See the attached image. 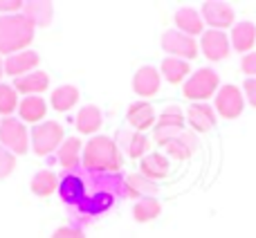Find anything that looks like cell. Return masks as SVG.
<instances>
[{
    "instance_id": "6da1fadb",
    "label": "cell",
    "mask_w": 256,
    "mask_h": 238,
    "mask_svg": "<svg viewBox=\"0 0 256 238\" xmlns=\"http://www.w3.org/2000/svg\"><path fill=\"white\" fill-rule=\"evenodd\" d=\"M122 166V150L110 137L97 135L84 146V168L90 173H117Z\"/></svg>"
},
{
    "instance_id": "7a4b0ae2",
    "label": "cell",
    "mask_w": 256,
    "mask_h": 238,
    "mask_svg": "<svg viewBox=\"0 0 256 238\" xmlns=\"http://www.w3.org/2000/svg\"><path fill=\"white\" fill-rule=\"evenodd\" d=\"M34 22L25 14L0 16V54H18L34 40Z\"/></svg>"
},
{
    "instance_id": "3957f363",
    "label": "cell",
    "mask_w": 256,
    "mask_h": 238,
    "mask_svg": "<svg viewBox=\"0 0 256 238\" xmlns=\"http://www.w3.org/2000/svg\"><path fill=\"white\" fill-rule=\"evenodd\" d=\"M218 84H220V81H218L216 70H212V68H200V70H196L194 74L186 79L184 97L191 99L194 104L207 102L209 97H216Z\"/></svg>"
},
{
    "instance_id": "277c9868",
    "label": "cell",
    "mask_w": 256,
    "mask_h": 238,
    "mask_svg": "<svg viewBox=\"0 0 256 238\" xmlns=\"http://www.w3.org/2000/svg\"><path fill=\"white\" fill-rule=\"evenodd\" d=\"M0 144L14 155L27 153L30 150V135H27L25 124L20 119L4 117L0 122Z\"/></svg>"
},
{
    "instance_id": "5b68a950",
    "label": "cell",
    "mask_w": 256,
    "mask_h": 238,
    "mask_svg": "<svg viewBox=\"0 0 256 238\" xmlns=\"http://www.w3.org/2000/svg\"><path fill=\"white\" fill-rule=\"evenodd\" d=\"M63 144V128L56 122H43L32 130V148L36 155H50Z\"/></svg>"
},
{
    "instance_id": "8992f818",
    "label": "cell",
    "mask_w": 256,
    "mask_h": 238,
    "mask_svg": "<svg viewBox=\"0 0 256 238\" xmlns=\"http://www.w3.org/2000/svg\"><path fill=\"white\" fill-rule=\"evenodd\" d=\"M182 132H184V115L178 106H168L155 122V142L168 146Z\"/></svg>"
},
{
    "instance_id": "52a82bcc",
    "label": "cell",
    "mask_w": 256,
    "mask_h": 238,
    "mask_svg": "<svg viewBox=\"0 0 256 238\" xmlns=\"http://www.w3.org/2000/svg\"><path fill=\"white\" fill-rule=\"evenodd\" d=\"M245 108V94L240 92V88L227 84L222 88H218L216 92V115L225 119H236Z\"/></svg>"
},
{
    "instance_id": "ba28073f",
    "label": "cell",
    "mask_w": 256,
    "mask_h": 238,
    "mask_svg": "<svg viewBox=\"0 0 256 238\" xmlns=\"http://www.w3.org/2000/svg\"><path fill=\"white\" fill-rule=\"evenodd\" d=\"M162 50L176 58L189 61V58H196V54H198V43H196L191 36L182 34V32L168 30V32H164V36H162Z\"/></svg>"
},
{
    "instance_id": "9c48e42d",
    "label": "cell",
    "mask_w": 256,
    "mask_h": 238,
    "mask_svg": "<svg viewBox=\"0 0 256 238\" xmlns=\"http://www.w3.org/2000/svg\"><path fill=\"white\" fill-rule=\"evenodd\" d=\"M200 16H202V20L207 22L212 30H220V32L232 27L236 20V14H234V9H232V4L220 2V0H207V2L202 4Z\"/></svg>"
},
{
    "instance_id": "30bf717a",
    "label": "cell",
    "mask_w": 256,
    "mask_h": 238,
    "mask_svg": "<svg viewBox=\"0 0 256 238\" xmlns=\"http://www.w3.org/2000/svg\"><path fill=\"white\" fill-rule=\"evenodd\" d=\"M200 50H202V54L209 61H222V58H227V54L232 50L230 36L220 30L204 32L202 38H200Z\"/></svg>"
},
{
    "instance_id": "8fae6325",
    "label": "cell",
    "mask_w": 256,
    "mask_h": 238,
    "mask_svg": "<svg viewBox=\"0 0 256 238\" xmlns=\"http://www.w3.org/2000/svg\"><path fill=\"white\" fill-rule=\"evenodd\" d=\"M186 119H189V126L194 128V132H207L216 126V108H212L207 102L200 104H191V108L186 110Z\"/></svg>"
},
{
    "instance_id": "7c38bea8",
    "label": "cell",
    "mask_w": 256,
    "mask_h": 238,
    "mask_svg": "<svg viewBox=\"0 0 256 238\" xmlns=\"http://www.w3.org/2000/svg\"><path fill=\"white\" fill-rule=\"evenodd\" d=\"M38 54L32 52V50H25V52H18V54H12L9 58H4V72L14 79L18 76H25L30 72H34V68L38 66Z\"/></svg>"
},
{
    "instance_id": "4fadbf2b",
    "label": "cell",
    "mask_w": 256,
    "mask_h": 238,
    "mask_svg": "<svg viewBox=\"0 0 256 238\" xmlns=\"http://www.w3.org/2000/svg\"><path fill=\"white\" fill-rule=\"evenodd\" d=\"M115 144L120 146V150H124L128 158L132 160L144 158L146 150H148V140L144 137V132H137V130H120Z\"/></svg>"
},
{
    "instance_id": "5bb4252c",
    "label": "cell",
    "mask_w": 256,
    "mask_h": 238,
    "mask_svg": "<svg viewBox=\"0 0 256 238\" xmlns=\"http://www.w3.org/2000/svg\"><path fill=\"white\" fill-rule=\"evenodd\" d=\"M160 81H162L160 79V72L155 70L153 66H144L132 76V90H135V94H140V97H153L160 90Z\"/></svg>"
},
{
    "instance_id": "9a60e30c",
    "label": "cell",
    "mask_w": 256,
    "mask_h": 238,
    "mask_svg": "<svg viewBox=\"0 0 256 238\" xmlns=\"http://www.w3.org/2000/svg\"><path fill=\"white\" fill-rule=\"evenodd\" d=\"M230 43L236 52H245L250 54V50L254 48L256 43V25L250 20H240L232 27V36H230Z\"/></svg>"
},
{
    "instance_id": "2e32d148",
    "label": "cell",
    "mask_w": 256,
    "mask_h": 238,
    "mask_svg": "<svg viewBox=\"0 0 256 238\" xmlns=\"http://www.w3.org/2000/svg\"><path fill=\"white\" fill-rule=\"evenodd\" d=\"M58 194H61L63 202L81 204L86 200V182L76 173H68L63 180H58Z\"/></svg>"
},
{
    "instance_id": "e0dca14e",
    "label": "cell",
    "mask_w": 256,
    "mask_h": 238,
    "mask_svg": "<svg viewBox=\"0 0 256 238\" xmlns=\"http://www.w3.org/2000/svg\"><path fill=\"white\" fill-rule=\"evenodd\" d=\"M126 119H128V124L140 132V130H146V128H150L155 124V110L148 102H142L140 99V102H135V104L128 106Z\"/></svg>"
},
{
    "instance_id": "ac0fdd59",
    "label": "cell",
    "mask_w": 256,
    "mask_h": 238,
    "mask_svg": "<svg viewBox=\"0 0 256 238\" xmlns=\"http://www.w3.org/2000/svg\"><path fill=\"white\" fill-rule=\"evenodd\" d=\"M48 86H50V76L40 70H34L25 76L14 79V90H16V92H25V94H30V97H38V92L48 90Z\"/></svg>"
},
{
    "instance_id": "d6986e66",
    "label": "cell",
    "mask_w": 256,
    "mask_h": 238,
    "mask_svg": "<svg viewBox=\"0 0 256 238\" xmlns=\"http://www.w3.org/2000/svg\"><path fill=\"white\" fill-rule=\"evenodd\" d=\"M176 27H178V32H182V34H186V36L194 38L196 34H202L204 20H202V16H200L196 9L182 7V9H178L176 12Z\"/></svg>"
},
{
    "instance_id": "ffe728a7",
    "label": "cell",
    "mask_w": 256,
    "mask_h": 238,
    "mask_svg": "<svg viewBox=\"0 0 256 238\" xmlns=\"http://www.w3.org/2000/svg\"><path fill=\"white\" fill-rule=\"evenodd\" d=\"M81 140L79 137H70V140H63V144L58 146L56 150V158L58 162H61V166L66 168V171H74L76 166H79L81 162Z\"/></svg>"
},
{
    "instance_id": "44dd1931",
    "label": "cell",
    "mask_w": 256,
    "mask_h": 238,
    "mask_svg": "<svg viewBox=\"0 0 256 238\" xmlns=\"http://www.w3.org/2000/svg\"><path fill=\"white\" fill-rule=\"evenodd\" d=\"M124 186H126V196L137 198V200L153 198V196L158 194V184H155L153 180H148L146 176H142V173H132V176H128Z\"/></svg>"
},
{
    "instance_id": "7402d4cb",
    "label": "cell",
    "mask_w": 256,
    "mask_h": 238,
    "mask_svg": "<svg viewBox=\"0 0 256 238\" xmlns=\"http://www.w3.org/2000/svg\"><path fill=\"white\" fill-rule=\"evenodd\" d=\"M22 14H25L36 27H48L54 18V7L48 0H30V2H25V7H22Z\"/></svg>"
},
{
    "instance_id": "603a6c76",
    "label": "cell",
    "mask_w": 256,
    "mask_h": 238,
    "mask_svg": "<svg viewBox=\"0 0 256 238\" xmlns=\"http://www.w3.org/2000/svg\"><path fill=\"white\" fill-rule=\"evenodd\" d=\"M196 148H198V135L194 130H184L166 146L168 155L176 160H189L196 153Z\"/></svg>"
},
{
    "instance_id": "cb8c5ba5",
    "label": "cell",
    "mask_w": 256,
    "mask_h": 238,
    "mask_svg": "<svg viewBox=\"0 0 256 238\" xmlns=\"http://www.w3.org/2000/svg\"><path fill=\"white\" fill-rule=\"evenodd\" d=\"M140 173L153 182L162 180V178H166V173H168V160L160 153H146L144 158H142Z\"/></svg>"
},
{
    "instance_id": "d4e9b609",
    "label": "cell",
    "mask_w": 256,
    "mask_h": 238,
    "mask_svg": "<svg viewBox=\"0 0 256 238\" xmlns=\"http://www.w3.org/2000/svg\"><path fill=\"white\" fill-rule=\"evenodd\" d=\"M104 115L97 106H84L79 112H76V128L84 135H90V132H97L102 128Z\"/></svg>"
},
{
    "instance_id": "484cf974",
    "label": "cell",
    "mask_w": 256,
    "mask_h": 238,
    "mask_svg": "<svg viewBox=\"0 0 256 238\" xmlns=\"http://www.w3.org/2000/svg\"><path fill=\"white\" fill-rule=\"evenodd\" d=\"M48 112V104L40 97H25L20 104H18V115H20L22 122H40Z\"/></svg>"
},
{
    "instance_id": "4316f807",
    "label": "cell",
    "mask_w": 256,
    "mask_h": 238,
    "mask_svg": "<svg viewBox=\"0 0 256 238\" xmlns=\"http://www.w3.org/2000/svg\"><path fill=\"white\" fill-rule=\"evenodd\" d=\"M189 61H182V58L168 56L162 61V76L168 81V84H180L186 74H189Z\"/></svg>"
},
{
    "instance_id": "83f0119b",
    "label": "cell",
    "mask_w": 256,
    "mask_h": 238,
    "mask_svg": "<svg viewBox=\"0 0 256 238\" xmlns=\"http://www.w3.org/2000/svg\"><path fill=\"white\" fill-rule=\"evenodd\" d=\"M76 102H79V90L74 86H61L52 92V108L58 112L70 110L72 106H76Z\"/></svg>"
},
{
    "instance_id": "f1b7e54d",
    "label": "cell",
    "mask_w": 256,
    "mask_h": 238,
    "mask_svg": "<svg viewBox=\"0 0 256 238\" xmlns=\"http://www.w3.org/2000/svg\"><path fill=\"white\" fill-rule=\"evenodd\" d=\"M56 189H58V178L52 171H38L32 178V194L34 196L45 198V196H52Z\"/></svg>"
},
{
    "instance_id": "f546056e",
    "label": "cell",
    "mask_w": 256,
    "mask_h": 238,
    "mask_svg": "<svg viewBox=\"0 0 256 238\" xmlns=\"http://www.w3.org/2000/svg\"><path fill=\"white\" fill-rule=\"evenodd\" d=\"M162 214V207L155 198H142L135 202L132 207V216H135L137 222H148V220H155V218Z\"/></svg>"
},
{
    "instance_id": "4dcf8cb0",
    "label": "cell",
    "mask_w": 256,
    "mask_h": 238,
    "mask_svg": "<svg viewBox=\"0 0 256 238\" xmlns=\"http://www.w3.org/2000/svg\"><path fill=\"white\" fill-rule=\"evenodd\" d=\"M18 104L20 102H18V94H16V90H14V86L0 84V115L9 117L14 110H16Z\"/></svg>"
},
{
    "instance_id": "1f68e13d",
    "label": "cell",
    "mask_w": 256,
    "mask_h": 238,
    "mask_svg": "<svg viewBox=\"0 0 256 238\" xmlns=\"http://www.w3.org/2000/svg\"><path fill=\"white\" fill-rule=\"evenodd\" d=\"M14 166H16V155L0 146V180H4L14 171Z\"/></svg>"
},
{
    "instance_id": "d6a6232c",
    "label": "cell",
    "mask_w": 256,
    "mask_h": 238,
    "mask_svg": "<svg viewBox=\"0 0 256 238\" xmlns=\"http://www.w3.org/2000/svg\"><path fill=\"white\" fill-rule=\"evenodd\" d=\"M240 68H243V72L250 76V79H256V52L245 54L243 61H240Z\"/></svg>"
},
{
    "instance_id": "836d02e7",
    "label": "cell",
    "mask_w": 256,
    "mask_h": 238,
    "mask_svg": "<svg viewBox=\"0 0 256 238\" xmlns=\"http://www.w3.org/2000/svg\"><path fill=\"white\" fill-rule=\"evenodd\" d=\"M22 7H25L22 0H0V12H2L4 16H9V14H18Z\"/></svg>"
},
{
    "instance_id": "e575fe53",
    "label": "cell",
    "mask_w": 256,
    "mask_h": 238,
    "mask_svg": "<svg viewBox=\"0 0 256 238\" xmlns=\"http://www.w3.org/2000/svg\"><path fill=\"white\" fill-rule=\"evenodd\" d=\"M52 238H86L84 232L76 230V227H58L52 234Z\"/></svg>"
},
{
    "instance_id": "d590c367",
    "label": "cell",
    "mask_w": 256,
    "mask_h": 238,
    "mask_svg": "<svg viewBox=\"0 0 256 238\" xmlns=\"http://www.w3.org/2000/svg\"><path fill=\"white\" fill-rule=\"evenodd\" d=\"M243 94L250 104L256 108V79H245L243 84Z\"/></svg>"
},
{
    "instance_id": "8d00e7d4",
    "label": "cell",
    "mask_w": 256,
    "mask_h": 238,
    "mask_svg": "<svg viewBox=\"0 0 256 238\" xmlns=\"http://www.w3.org/2000/svg\"><path fill=\"white\" fill-rule=\"evenodd\" d=\"M2 72H4V63H2V58H0V76H2Z\"/></svg>"
}]
</instances>
